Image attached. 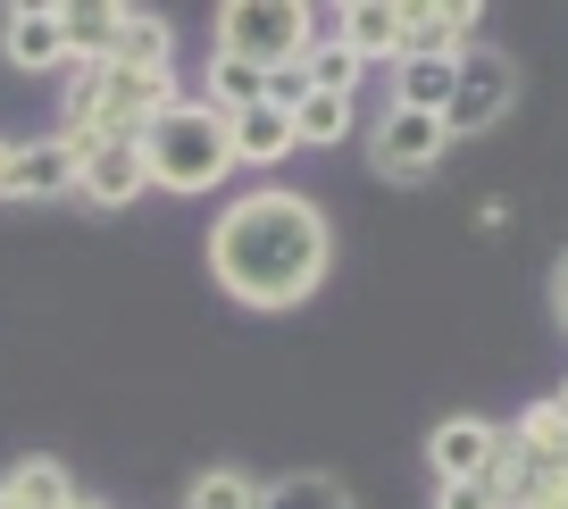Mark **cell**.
Here are the masks:
<instances>
[{
  "label": "cell",
  "mask_w": 568,
  "mask_h": 509,
  "mask_svg": "<svg viewBox=\"0 0 568 509\" xmlns=\"http://www.w3.org/2000/svg\"><path fill=\"white\" fill-rule=\"evenodd\" d=\"M326 259H335L326 210L310 193H284V184L234 201L210 234V267L243 309H293V301H310L326 284Z\"/></svg>",
  "instance_id": "cell-1"
},
{
  "label": "cell",
  "mask_w": 568,
  "mask_h": 509,
  "mask_svg": "<svg viewBox=\"0 0 568 509\" xmlns=\"http://www.w3.org/2000/svg\"><path fill=\"white\" fill-rule=\"evenodd\" d=\"M142 159H151V193H217L234 176V142H226V118L210 101H176L151 118L142 134Z\"/></svg>",
  "instance_id": "cell-2"
},
{
  "label": "cell",
  "mask_w": 568,
  "mask_h": 509,
  "mask_svg": "<svg viewBox=\"0 0 568 509\" xmlns=\"http://www.w3.org/2000/svg\"><path fill=\"white\" fill-rule=\"evenodd\" d=\"M310 34H318V18H310V0H226L210 26V51L217 59H243V68L276 75L293 68V59L310 51Z\"/></svg>",
  "instance_id": "cell-3"
},
{
  "label": "cell",
  "mask_w": 568,
  "mask_h": 509,
  "mask_svg": "<svg viewBox=\"0 0 568 509\" xmlns=\"http://www.w3.org/2000/svg\"><path fill=\"white\" fill-rule=\"evenodd\" d=\"M518 109V68L501 51H460V75H452V109H444V134H494L501 118Z\"/></svg>",
  "instance_id": "cell-4"
},
{
  "label": "cell",
  "mask_w": 568,
  "mask_h": 509,
  "mask_svg": "<svg viewBox=\"0 0 568 509\" xmlns=\"http://www.w3.org/2000/svg\"><path fill=\"white\" fill-rule=\"evenodd\" d=\"M452 151V134H444V118H426V109H385V118L368 125V167L385 184H418V176H435V159Z\"/></svg>",
  "instance_id": "cell-5"
},
{
  "label": "cell",
  "mask_w": 568,
  "mask_h": 509,
  "mask_svg": "<svg viewBox=\"0 0 568 509\" xmlns=\"http://www.w3.org/2000/svg\"><path fill=\"white\" fill-rule=\"evenodd\" d=\"M75 184H84V151H75L68 134H34V142H18V159H9L0 201H75Z\"/></svg>",
  "instance_id": "cell-6"
},
{
  "label": "cell",
  "mask_w": 568,
  "mask_h": 509,
  "mask_svg": "<svg viewBox=\"0 0 568 509\" xmlns=\"http://www.w3.org/2000/svg\"><path fill=\"white\" fill-rule=\"evenodd\" d=\"M0 51L18 75H68V26H59V0H18L9 26H0Z\"/></svg>",
  "instance_id": "cell-7"
},
{
  "label": "cell",
  "mask_w": 568,
  "mask_h": 509,
  "mask_svg": "<svg viewBox=\"0 0 568 509\" xmlns=\"http://www.w3.org/2000/svg\"><path fill=\"white\" fill-rule=\"evenodd\" d=\"M151 193V159H142V142H92L84 151V184H75V201H92V210H125V201Z\"/></svg>",
  "instance_id": "cell-8"
},
{
  "label": "cell",
  "mask_w": 568,
  "mask_h": 509,
  "mask_svg": "<svg viewBox=\"0 0 568 509\" xmlns=\"http://www.w3.org/2000/svg\"><path fill=\"white\" fill-rule=\"evenodd\" d=\"M494 451H501V426H485V418H444L435 435H426V468H435V485H477Z\"/></svg>",
  "instance_id": "cell-9"
},
{
  "label": "cell",
  "mask_w": 568,
  "mask_h": 509,
  "mask_svg": "<svg viewBox=\"0 0 568 509\" xmlns=\"http://www.w3.org/2000/svg\"><path fill=\"white\" fill-rule=\"evenodd\" d=\"M335 34L352 42L359 68H393L402 59V0H343Z\"/></svg>",
  "instance_id": "cell-10"
},
{
  "label": "cell",
  "mask_w": 568,
  "mask_h": 509,
  "mask_svg": "<svg viewBox=\"0 0 568 509\" xmlns=\"http://www.w3.org/2000/svg\"><path fill=\"white\" fill-rule=\"evenodd\" d=\"M477 485H485V501H494V509H535L551 476H544V459H535L527 442H510V435H501V451L485 459V476H477Z\"/></svg>",
  "instance_id": "cell-11"
},
{
  "label": "cell",
  "mask_w": 568,
  "mask_h": 509,
  "mask_svg": "<svg viewBox=\"0 0 568 509\" xmlns=\"http://www.w3.org/2000/svg\"><path fill=\"white\" fill-rule=\"evenodd\" d=\"M226 142H234V167H276L284 151H302L293 142V118H284L276 101L243 109V118H226Z\"/></svg>",
  "instance_id": "cell-12"
},
{
  "label": "cell",
  "mask_w": 568,
  "mask_h": 509,
  "mask_svg": "<svg viewBox=\"0 0 568 509\" xmlns=\"http://www.w3.org/2000/svg\"><path fill=\"white\" fill-rule=\"evenodd\" d=\"M84 492H75V476L59 468V459H18V468L0 476V509H75Z\"/></svg>",
  "instance_id": "cell-13"
},
{
  "label": "cell",
  "mask_w": 568,
  "mask_h": 509,
  "mask_svg": "<svg viewBox=\"0 0 568 509\" xmlns=\"http://www.w3.org/2000/svg\"><path fill=\"white\" fill-rule=\"evenodd\" d=\"M452 75H460V59H393V109L444 118L452 109Z\"/></svg>",
  "instance_id": "cell-14"
},
{
  "label": "cell",
  "mask_w": 568,
  "mask_h": 509,
  "mask_svg": "<svg viewBox=\"0 0 568 509\" xmlns=\"http://www.w3.org/2000/svg\"><path fill=\"white\" fill-rule=\"evenodd\" d=\"M125 0H59V26H68V59H109L118 42Z\"/></svg>",
  "instance_id": "cell-15"
},
{
  "label": "cell",
  "mask_w": 568,
  "mask_h": 509,
  "mask_svg": "<svg viewBox=\"0 0 568 509\" xmlns=\"http://www.w3.org/2000/svg\"><path fill=\"white\" fill-rule=\"evenodd\" d=\"M201 101H210L217 118H243V109H260V101H267V75H260V68H243V59H217V51H210Z\"/></svg>",
  "instance_id": "cell-16"
},
{
  "label": "cell",
  "mask_w": 568,
  "mask_h": 509,
  "mask_svg": "<svg viewBox=\"0 0 568 509\" xmlns=\"http://www.w3.org/2000/svg\"><path fill=\"white\" fill-rule=\"evenodd\" d=\"M168 51H176L168 18H151V9H125V18H118V42H109L118 68H168Z\"/></svg>",
  "instance_id": "cell-17"
},
{
  "label": "cell",
  "mask_w": 568,
  "mask_h": 509,
  "mask_svg": "<svg viewBox=\"0 0 568 509\" xmlns=\"http://www.w3.org/2000/svg\"><path fill=\"white\" fill-rule=\"evenodd\" d=\"M260 509H359V501L326 468H302V476H284V485H260Z\"/></svg>",
  "instance_id": "cell-18"
},
{
  "label": "cell",
  "mask_w": 568,
  "mask_h": 509,
  "mask_svg": "<svg viewBox=\"0 0 568 509\" xmlns=\"http://www.w3.org/2000/svg\"><path fill=\"white\" fill-rule=\"evenodd\" d=\"M352 118H359V101H352V92H310V101L293 109V142L326 151V142H343V134H352Z\"/></svg>",
  "instance_id": "cell-19"
},
{
  "label": "cell",
  "mask_w": 568,
  "mask_h": 509,
  "mask_svg": "<svg viewBox=\"0 0 568 509\" xmlns=\"http://www.w3.org/2000/svg\"><path fill=\"white\" fill-rule=\"evenodd\" d=\"M184 509H260V476L251 468H201L184 485Z\"/></svg>",
  "instance_id": "cell-20"
},
{
  "label": "cell",
  "mask_w": 568,
  "mask_h": 509,
  "mask_svg": "<svg viewBox=\"0 0 568 509\" xmlns=\"http://www.w3.org/2000/svg\"><path fill=\"white\" fill-rule=\"evenodd\" d=\"M302 68H310V84H318V92H352V101H359V59H352V42H310V51H302Z\"/></svg>",
  "instance_id": "cell-21"
},
{
  "label": "cell",
  "mask_w": 568,
  "mask_h": 509,
  "mask_svg": "<svg viewBox=\"0 0 568 509\" xmlns=\"http://www.w3.org/2000/svg\"><path fill=\"white\" fill-rule=\"evenodd\" d=\"M310 92H318V84H310V68H302V59H293V68H276V75H267V101H276L284 118H293V109H302Z\"/></svg>",
  "instance_id": "cell-22"
},
{
  "label": "cell",
  "mask_w": 568,
  "mask_h": 509,
  "mask_svg": "<svg viewBox=\"0 0 568 509\" xmlns=\"http://www.w3.org/2000/svg\"><path fill=\"white\" fill-rule=\"evenodd\" d=\"M435 509H494L485 485H435Z\"/></svg>",
  "instance_id": "cell-23"
},
{
  "label": "cell",
  "mask_w": 568,
  "mask_h": 509,
  "mask_svg": "<svg viewBox=\"0 0 568 509\" xmlns=\"http://www.w3.org/2000/svg\"><path fill=\"white\" fill-rule=\"evenodd\" d=\"M551 317L568 326V251H560V267H551Z\"/></svg>",
  "instance_id": "cell-24"
},
{
  "label": "cell",
  "mask_w": 568,
  "mask_h": 509,
  "mask_svg": "<svg viewBox=\"0 0 568 509\" xmlns=\"http://www.w3.org/2000/svg\"><path fill=\"white\" fill-rule=\"evenodd\" d=\"M544 476H551V485H568V426H560V442L544 451Z\"/></svg>",
  "instance_id": "cell-25"
},
{
  "label": "cell",
  "mask_w": 568,
  "mask_h": 509,
  "mask_svg": "<svg viewBox=\"0 0 568 509\" xmlns=\"http://www.w3.org/2000/svg\"><path fill=\"white\" fill-rule=\"evenodd\" d=\"M535 509H568V485H544V501H535Z\"/></svg>",
  "instance_id": "cell-26"
},
{
  "label": "cell",
  "mask_w": 568,
  "mask_h": 509,
  "mask_svg": "<svg viewBox=\"0 0 568 509\" xmlns=\"http://www.w3.org/2000/svg\"><path fill=\"white\" fill-rule=\"evenodd\" d=\"M551 401H560V418H568V376H560V393H551Z\"/></svg>",
  "instance_id": "cell-27"
},
{
  "label": "cell",
  "mask_w": 568,
  "mask_h": 509,
  "mask_svg": "<svg viewBox=\"0 0 568 509\" xmlns=\"http://www.w3.org/2000/svg\"><path fill=\"white\" fill-rule=\"evenodd\" d=\"M75 509H109V501H92V492H84V501H75Z\"/></svg>",
  "instance_id": "cell-28"
}]
</instances>
